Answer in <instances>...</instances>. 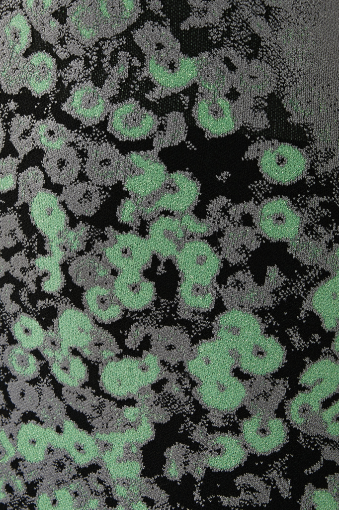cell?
Here are the masks:
<instances>
[{
  "label": "cell",
  "instance_id": "12",
  "mask_svg": "<svg viewBox=\"0 0 339 510\" xmlns=\"http://www.w3.org/2000/svg\"><path fill=\"white\" fill-rule=\"evenodd\" d=\"M60 201L56 193L43 188L29 204L36 224L49 235H55L64 228L66 214Z\"/></svg>",
  "mask_w": 339,
  "mask_h": 510
},
{
  "label": "cell",
  "instance_id": "1",
  "mask_svg": "<svg viewBox=\"0 0 339 510\" xmlns=\"http://www.w3.org/2000/svg\"><path fill=\"white\" fill-rule=\"evenodd\" d=\"M155 149L133 151L123 155L120 181L130 196L149 197L157 192L169 174Z\"/></svg>",
  "mask_w": 339,
  "mask_h": 510
},
{
  "label": "cell",
  "instance_id": "18",
  "mask_svg": "<svg viewBox=\"0 0 339 510\" xmlns=\"http://www.w3.org/2000/svg\"><path fill=\"white\" fill-rule=\"evenodd\" d=\"M114 292L117 298L125 307L138 309L150 301L154 288L152 284L139 272L128 270L117 277Z\"/></svg>",
  "mask_w": 339,
  "mask_h": 510
},
{
  "label": "cell",
  "instance_id": "29",
  "mask_svg": "<svg viewBox=\"0 0 339 510\" xmlns=\"http://www.w3.org/2000/svg\"><path fill=\"white\" fill-rule=\"evenodd\" d=\"M22 160L8 155L0 161V191L1 194L13 190L17 182V168Z\"/></svg>",
  "mask_w": 339,
  "mask_h": 510
},
{
  "label": "cell",
  "instance_id": "8",
  "mask_svg": "<svg viewBox=\"0 0 339 510\" xmlns=\"http://www.w3.org/2000/svg\"><path fill=\"white\" fill-rule=\"evenodd\" d=\"M238 351L242 367L256 374H264L277 369L283 356L281 346L276 341L260 334Z\"/></svg>",
  "mask_w": 339,
  "mask_h": 510
},
{
  "label": "cell",
  "instance_id": "25",
  "mask_svg": "<svg viewBox=\"0 0 339 510\" xmlns=\"http://www.w3.org/2000/svg\"><path fill=\"white\" fill-rule=\"evenodd\" d=\"M45 183L43 172L37 166H31L18 175L17 205L24 202L29 204L43 189Z\"/></svg>",
  "mask_w": 339,
  "mask_h": 510
},
{
  "label": "cell",
  "instance_id": "17",
  "mask_svg": "<svg viewBox=\"0 0 339 510\" xmlns=\"http://www.w3.org/2000/svg\"><path fill=\"white\" fill-rule=\"evenodd\" d=\"M110 108L108 101L93 89L86 94H73L63 105L62 109L86 128L103 121L108 115Z\"/></svg>",
  "mask_w": 339,
  "mask_h": 510
},
{
  "label": "cell",
  "instance_id": "15",
  "mask_svg": "<svg viewBox=\"0 0 339 510\" xmlns=\"http://www.w3.org/2000/svg\"><path fill=\"white\" fill-rule=\"evenodd\" d=\"M150 245L139 237L124 235L119 237L115 244L107 249L106 255L117 267L135 270L142 267L151 255Z\"/></svg>",
  "mask_w": 339,
  "mask_h": 510
},
{
  "label": "cell",
  "instance_id": "28",
  "mask_svg": "<svg viewBox=\"0 0 339 510\" xmlns=\"http://www.w3.org/2000/svg\"><path fill=\"white\" fill-rule=\"evenodd\" d=\"M181 295L189 305L200 308L208 307L212 302L213 291L210 285H204L185 279Z\"/></svg>",
  "mask_w": 339,
  "mask_h": 510
},
{
  "label": "cell",
  "instance_id": "24",
  "mask_svg": "<svg viewBox=\"0 0 339 510\" xmlns=\"http://www.w3.org/2000/svg\"><path fill=\"white\" fill-rule=\"evenodd\" d=\"M34 124L30 116L19 115H16L10 121L9 129L10 140L21 160L34 148L31 135Z\"/></svg>",
  "mask_w": 339,
  "mask_h": 510
},
{
  "label": "cell",
  "instance_id": "27",
  "mask_svg": "<svg viewBox=\"0 0 339 510\" xmlns=\"http://www.w3.org/2000/svg\"><path fill=\"white\" fill-rule=\"evenodd\" d=\"M14 333L22 346L27 349L38 346L43 340V332L38 323L26 316L20 317L16 322Z\"/></svg>",
  "mask_w": 339,
  "mask_h": 510
},
{
  "label": "cell",
  "instance_id": "21",
  "mask_svg": "<svg viewBox=\"0 0 339 510\" xmlns=\"http://www.w3.org/2000/svg\"><path fill=\"white\" fill-rule=\"evenodd\" d=\"M59 331L67 345L82 347L87 344L91 338L92 326L84 313L74 309H68L61 316Z\"/></svg>",
  "mask_w": 339,
  "mask_h": 510
},
{
  "label": "cell",
  "instance_id": "14",
  "mask_svg": "<svg viewBox=\"0 0 339 510\" xmlns=\"http://www.w3.org/2000/svg\"><path fill=\"white\" fill-rule=\"evenodd\" d=\"M42 164L53 183L65 186L75 182L82 168L78 153L68 145L45 152Z\"/></svg>",
  "mask_w": 339,
  "mask_h": 510
},
{
  "label": "cell",
  "instance_id": "9",
  "mask_svg": "<svg viewBox=\"0 0 339 510\" xmlns=\"http://www.w3.org/2000/svg\"><path fill=\"white\" fill-rule=\"evenodd\" d=\"M282 199L269 201L262 207L260 224L267 236L276 239L294 237L299 231V218L294 210Z\"/></svg>",
  "mask_w": 339,
  "mask_h": 510
},
{
  "label": "cell",
  "instance_id": "16",
  "mask_svg": "<svg viewBox=\"0 0 339 510\" xmlns=\"http://www.w3.org/2000/svg\"><path fill=\"white\" fill-rule=\"evenodd\" d=\"M107 194L103 187L90 181H77L64 186L59 197L74 213L88 216L97 211Z\"/></svg>",
  "mask_w": 339,
  "mask_h": 510
},
{
  "label": "cell",
  "instance_id": "20",
  "mask_svg": "<svg viewBox=\"0 0 339 510\" xmlns=\"http://www.w3.org/2000/svg\"><path fill=\"white\" fill-rule=\"evenodd\" d=\"M183 237V232L179 222L169 217L157 220L150 231L151 246L165 255L174 254Z\"/></svg>",
  "mask_w": 339,
  "mask_h": 510
},
{
  "label": "cell",
  "instance_id": "23",
  "mask_svg": "<svg viewBox=\"0 0 339 510\" xmlns=\"http://www.w3.org/2000/svg\"><path fill=\"white\" fill-rule=\"evenodd\" d=\"M85 299L90 311L97 317L103 320H111L118 316L121 308L112 293L98 285L89 288Z\"/></svg>",
  "mask_w": 339,
  "mask_h": 510
},
{
  "label": "cell",
  "instance_id": "30",
  "mask_svg": "<svg viewBox=\"0 0 339 510\" xmlns=\"http://www.w3.org/2000/svg\"><path fill=\"white\" fill-rule=\"evenodd\" d=\"M8 361L15 371L21 375H31L36 369L34 358L20 348L14 349L10 352Z\"/></svg>",
  "mask_w": 339,
  "mask_h": 510
},
{
  "label": "cell",
  "instance_id": "5",
  "mask_svg": "<svg viewBox=\"0 0 339 510\" xmlns=\"http://www.w3.org/2000/svg\"><path fill=\"white\" fill-rule=\"evenodd\" d=\"M257 157L264 177L280 184L298 179L306 165L301 151L289 144L280 143L262 147L259 149Z\"/></svg>",
  "mask_w": 339,
  "mask_h": 510
},
{
  "label": "cell",
  "instance_id": "22",
  "mask_svg": "<svg viewBox=\"0 0 339 510\" xmlns=\"http://www.w3.org/2000/svg\"><path fill=\"white\" fill-rule=\"evenodd\" d=\"M159 127L153 137L154 149L159 152L162 148L178 144L186 137L187 128L183 115L171 113L160 118Z\"/></svg>",
  "mask_w": 339,
  "mask_h": 510
},
{
  "label": "cell",
  "instance_id": "19",
  "mask_svg": "<svg viewBox=\"0 0 339 510\" xmlns=\"http://www.w3.org/2000/svg\"><path fill=\"white\" fill-rule=\"evenodd\" d=\"M31 135L34 147L45 152L68 145L75 140L76 133L55 120L47 118L34 123Z\"/></svg>",
  "mask_w": 339,
  "mask_h": 510
},
{
  "label": "cell",
  "instance_id": "26",
  "mask_svg": "<svg viewBox=\"0 0 339 510\" xmlns=\"http://www.w3.org/2000/svg\"><path fill=\"white\" fill-rule=\"evenodd\" d=\"M56 376L63 382L71 386L78 385L84 378L85 370L82 362L73 357H59L58 362L53 365Z\"/></svg>",
  "mask_w": 339,
  "mask_h": 510
},
{
  "label": "cell",
  "instance_id": "2",
  "mask_svg": "<svg viewBox=\"0 0 339 510\" xmlns=\"http://www.w3.org/2000/svg\"><path fill=\"white\" fill-rule=\"evenodd\" d=\"M76 133L75 140L84 153L83 159H80L81 163L89 181L106 187L117 183L120 181L123 155L102 133Z\"/></svg>",
  "mask_w": 339,
  "mask_h": 510
},
{
  "label": "cell",
  "instance_id": "4",
  "mask_svg": "<svg viewBox=\"0 0 339 510\" xmlns=\"http://www.w3.org/2000/svg\"><path fill=\"white\" fill-rule=\"evenodd\" d=\"M157 359L152 356L142 361L127 359L108 364L102 378L103 384L110 392L125 394L154 381L159 374Z\"/></svg>",
  "mask_w": 339,
  "mask_h": 510
},
{
  "label": "cell",
  "instance_id": "3",
  "mask_svg": "<svg viewBox=\"0 0 339 510\" xmlns=\"http://www.w3.org/2000/svg\"><path fill=\"white\" fill-rule=\"evenodd\" d=\"M159 125L152 112L128 100L111 106L107 130L119 140L135 141L153 137Z\"/></svg>",
  "mask_w": 339,
  "mask_h": 510
},
{
  "label": "cell",
  "instance_id": "11",
  "mask_svg": "<svg viewBox=\"0 0 339 510\" xmlns=\"http://www.w3.org/2000/svg\"><path fill=\"white\" fill-rule=\"evenodd\" d=\"M242 384L228 373L210 378L200 387L203 400L211 407L227 410L237 406L245 395Z\"/></svg>",
  "mask_w": 339,
  "mask_h": 510
},
{
  "label": "cell",
  "instance_id": "6",
  "mask_svg": "<svg viewBox=\"0 0 339 510\" xmlns=\"http://www.w3.org/2000/svg\"><path fill=\"white\" fill-rule=\"evenodd\" d=\"M200 190L199 181L191 173L177 171L169 174L161 188L144 202L148 208L183 211L196 202Z\"/></svg>",
  "mask_w": 339,
  "mask_h": 510
},
{
  "label": "cell",
  "instance_id": "7",
  "mask_svg": "<svg viewBox=\"0 0 339 510\" xmlns=\"http://www.w3.org/2000/svg\"><path fill=\"white\" fill-rule=\"evenodd\" d=\"M178 260L186 279L204 285L211 284L219 266L217 255L201 241L186 244L179 253Z\"/></svg>",
  "mask_w": 339,
  "mask_h": 510
},
{
  "label": "cell",
  "instance_id": "13",
  "mask_svg": "<svg viewBox=\"0 0 339 510\" xmlns=\"http://www.w3.org/2000/svg\"><path fill=\"white\" fill-rule=\"evenodd\" d=\"M229 349L220 341L203 344L189 364L191 373L202 381L228 373L233 361Z\"/></svg>",
  "mask_w": 339,
  "mask_h": 510
},
{
  "label": "cell",
  "instance_id": "10",
  "mask_svg": "<svg viewBox=\"0 0 339 510\" xmlns=\"http://www.w3.org/2000/svg\"><path fill=\"white\" fill-rule=\"evenodd\" d=\"M260 327L251 314L240 310L224 314L218 323L220 342L229 349L238 351L249 341L260 334Z\"/></svg>",
  "mask_w": 339,
  "mask_h": 510
}]
</instances>
